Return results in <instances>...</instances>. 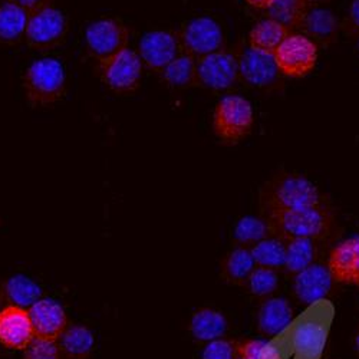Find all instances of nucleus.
Instances as JSON below:
<instances>
[{
	"instance_id": "1",
	"label": "nucleus",
	"mask_w": 359,
	"mask_h": 359,
	"mask_svg": "<svg viewBox=\"0 0 359 359\" xmlns=\"http://www.w3.org/2000/svg\"><path fill=\"white\" fill-rule=\"evenodd\" d=\"M272 233L285 242L293 238H320L327 237L334 227V213L327 203L299 208H285L264 213Z\"/></svg>"
},
{
	"instance_id": "2",
	"label": "nucleus",
	"mask_w": 359,
	"mask_h": 359,
	"mask_svg": "<svg viewBox=\"0 0 359 359\" xmlns=\"http://www.w3.org/2000/svg\"><path fill=\"white\" fill-rule=\"evenodd\" d=\"M326 203L325 196L302 174L282 172L266 183L260 193L263 212L285 210Z\"/></svg>"
},
{
	"instance_id": "3",
	"label": "nucleus",
	"mask_w": 359,
	"mask_h": 359,
	"mask_svg": "<svg viewBox=\"0 0 359 359\" xmlns=\"http://www.w3.org/2000/svg\"><path fill=\"white\" fill-rule=\"evenodd\" d=\"M23 91L32 107H50L67 94V72L55 57L36 59L25 69Z\"/></svg>"
},
{
	"instance_id": "4",
	"label": "nucleus",
	"mask_w": 359,
	"mask_h": 359,
	"mask_svg": "<svg viewBox=\"0 0 359 359\" xmlns=\"http://www.w3.org/2000/svg\"><path fill=\"white\" fill-rule=\"evenodd\" d=\"M253 107L241 95H226L215 108L213 130L226 144H237L246 138L253 128Z\"/></svg>"
},
{
	"instance_id": "5",
	"label": "nucleus",
	"mask_w": 359,
	"mask_h": 359,
	"mask_svg": "<svg viewBox=\"0 0 359 359\" xmlns=\"http://www.w3.org/2000/svg\"><path fill=\"white\" fill-rule=\"evenodd\" d=\"M144 64L137 50L126 48L98 62V75L102 83L118 95L134 94L141 85Z\"/></svg>"
},
{
	"instance_id": "6",
	"label": "nucleus",
	"mask_w": 359,
	"mask_h": 359,
	"mask_svg": "<svg viewBox=\"0 0 359 359\" xmlns=\"http://www.w3.org/2000/svg\"><path fill=\"white\" fill-rule=\"evenodd\" d=\"M68 29L69 22L67 15L61 9L48 6L31 15L25 39L32 49L46 52L64 43Z\"/></svg>"
},
{
	"instance_id": "7",
	"label": "nucleus",
	"mask_w": 359,
	"mask_h": 359,
	"mask_svg": "<svg viewBox=\"0 0 359 359\" xmlns=\"http://www.w3.org/2000/svg\"><path fill=\"white\" fill-rule=\"evenodd\" d=\"M83 39L89 56L101 62L104 59L128 48L130 29L123 20L102 18L86 26Z\"/></svg>"
},
{
	"instance_id": "8",
	"label": "nucleus",
	"mask_w": 359,
	"mask_h": 359,
	"mask_svg": "<svg viewBox=\"0 0 359 359\" xmlns=\"http://www.w3.org/2000/svg\"><path fill=\"white\" fill-rule=\"evenodd\" d=\"M183 52L197 59L224 49L226 39L222 26L212 18L200 16L186 22L178 31Z\"/></svg>"
},
{
	"instance_id": "9",
	"label": "nucleus",
	"mask_w": 359,
	"mask_h": 359,
	"mask_svg": "<svg viewBox=\"0 0 359 359\" xmlns=\"http://www.w3.org/2000/svg\"><path fill=\"white\" fill-rule=\"evenodd\" d=\"M276 64L282 75L304 78L318 62V45L304 34H290L275 52Z\"/></svg>"
},
{
	"instance_id": "10",
	"label": "nucleus",
	"mask_w": 359,
	"mask_h": 359,
	"mask_svg": "<svg viewBox=\"0 0 359 359\" xmlns=\"http://www.w3.org/2000/svg\"><path fill=\"white\" fill-rule=\"evenodd\" d=\"M198 85L213 91H226L241 79L238 52L226 48L197 59Z\"/></svg>"
},
{
	"instance_id": "11",
	"label": "nucleus",
	"mask_w": 359,
	"mask_h": 359,
	"mask_svg": "<svg viewBox=\"0 0 359 359\" xmlns=\"http://www.w3.org/2000/svg\"><path fill=\"white\" fill-rule=\"evenodd\" d=\"M138 53L144 67L154 72H161L174 59L183 53L178 32L151 31L147 32L138 45Z\"/></svg>"
},
{
	"instance_id": "12",
	"label": "nucleus",
	"mask_w": 359,
	"mask_h": 359,
	"mask_svg": "<svg viewBox=\"0 0 359 359\" xmlns=\"http://www.w3.org/2000/svg\"><path fill=\"white\" fill-rule=\"evenodd\" d=\"M238 68H241V79L256 88H267L276 83L280 75L275 53L250 46L238 52Z\"/></svg>"
},
{
	"instance_id": "13",
	"label": "nucleus",
	"mask_w": 359,
	"mask_h": 359,
	"mask_svg": "<svg viewBox=\"0 0 359 359\" xmlns=\"http://www.w3.org/2000/svg\"><path fill=\"white\" fill-rule=\"evenodd\" d=\"M35 338L27 309L8 305L0 311V344L5 348L25 351Z\"/></svg>"
},
{
	"instance_id": "14",
	"label": "nucleus",
	"mask_w": 359,
	"mask_h": 359,
	"mask_svg": "<svg viewBox=\"0 0 359 359\" xmlns=\"http://www.w3.org/2000/svg\"><path fill=\"white\" fill-rule=\"evenodd\" d=\"M332 283L334 278L329 267L320 263H313L301 273L294 275L293 289L296 297L304 305H315L331 293Z\"/></svg>"
},
{
	"instance_id": "15",
	"label": "nucleus",
	"mask_w": 359,
	"mask_h": 359,
	"mask_svg": "<svg viewBox=\"0 0 359 359\" xmlns=\"http://www.w3.org/2000/svg\"><path fill=\"white\" fill-rule=\"evenodd\" d=\"M27 312L36 338L57 341L68 327L65 309L53 299H41Z\"/></svg>"
},
{
	"instance_id": "16",
	"label": "nucleus",
	"mask_w": 359,
	"mask_h": 359,
	"mask_svg": "<svg viewBox=\"0 0 359 359\" xmlns=\"http://www.w3.org/2000/svg\"><path fill=\"white\" fill-rule=\"evenodd\" d=\"M327 267L334 280L359 286V237H349L329 255Z\"/></svg>"
},
{
	"instance_id": "17",
	"label": "nucleus",
	"mask_w": 359,
	"mask_h": 359,
	"mask_svg": "<svg viewBox=\"0 0 359 359\" xmlns=\"http://www.w3.org/2000/svg\"><path fill=\"white\" fill-rule=\"evenodd\" d=\"M293 320V311L283 297H271L264 301L259 309V332L267 338L282 334Z\"/></svg>"
},
{
	"instance_id": "18",
	"label": "nucleus",
	"mask_w": 359,
	"mask_h": 359,
	"mask_svg": "<svg viewBox=\"0 0 359 359\" xmlns=\"http://www.w3.org/2000/svg\"><path fill=\"white\" fill-rule=\"evenodd\" d=\"M302 29L316 45L327 46L337 39L339 25L332 11L323 6H311Z\"/></svg>"
},
{
	"instance_id": "19",
	"label": "nucleus",
	"mask_w": 359,
	"mask_h": 359,
	"mask_svg": "<svg viewBox=\"0 0 359 359\" xmlns=\"http://www.w3.org/2000/svg\"><path fill=\"white\" fill-rule=\"evenodd\" d=\"M31 13L9 0L0 4V43L16 45L26 36Z\"/></svg>"
},
{
	"instance_id": "20",
	"label": "nucleus",
	"mask_w": 359,
	"mask_h": 359,
	"mask_svg": "<svg viewBox=\"0 0 359 359\" xmlns=\"http://www.w3.org/2000/svg\"><path fill=\"white\" fill-rule=\"evenodd\" d=\"M57 341L61 358L65 359H86L95 345L93 331L83 325L68 326Z\"/></svg>"
},
{
	"instance_id": "21",
	"label": "nucleus",
	"mask_w": 359,
	"mask_h": 359,
	"mask_svg": "<svg viewBox=\"0 0 359 359\" xmlns=\"http://www.w3.org/2000/svg\"><path fill=\"white\" fill-rule=\"evenodd\" d=\"M190 331L194 339L212 342L224 337L227 332V320L222 312L204 308L193 315L190 320Z\"/></svg>"
},
{
	"instance_id": "22",
	"label": "nucleus",
	"mask_w": 359,
	"mask_h": 359,
	"mask_svg": "<svg viewBox=\"0 0 359 359\" xmlns=\"http://www.w3.org/2000/svg\"><path fill=\"white\" fill-rule=\"evenodd\" d=\"M292 34L290 29L273 19H263L249 34V46L263 52L275 53L282 42Z\"/></svg>"
},
{
	"instance_id": "23",
	"label": "nucleus",
	"mask_w": 359,
	"mask_h": 359,
	"mask_svg": "<svg viewBox=\"0 0 359 359\" xmlns=\"http://www.w3.org/2000/svg\"><path fill=\"white\" fill-rule=\"evenodd\" d=\"M255 269L256 262L252 250L249 248L238 246L233 249L223 260L222 276L230 285L245 286Z\"/></svg>"
},
{
	"instance_id": "24",
	"label": "nucleus",
	"mask_w": 359,
	"mask_h": 359,
	"mask_svg": "<svg viewBox=\"0 0 359 359\" xmlns=\"http://www.w3.org/2000/svg\"><path fill=\"white\" fill-rule=\"evenodd\" d=\"M161 79L165 85L177 89H187L198 85L197 78V57L182 53L171 64H168L161 72Z\"/></svg>"
},
{
	"instance_id": "25",
	"label": "nucleus",
	"mask_w": 359,
	"mask_h": 359,
	"mask_svg": "<svg viewBox=\"0 0 359 359\" xmlns=\"http://www.w3.org/2000/svg\"><path fill=\"white\" fill-rule=\"evenodd\" d=\"M4 297L9 305L29 309L42 299V289L27 276L15 275L5 282Z\"/></svg>"
},
{
	"instance_id": "26",
	"label": "nucleus",
	"mask_w": 359,
	"mask_h": 359,
	"mask_svg": "<svg viewBox=\"0 0 359 359\" xmlns=\"http://www.w3.org/2000/svg\"><path fill=\"white\" fill-rule=\"evenodd\" d=\"M318 256V245L313 238H293L286 242V263L287 273L297 275L315 263Z\"/></svg>"
},
{
	"instance_id": "27",
	"label": "nucleus",
	"mask_w": 359,
	"mask_h": 359,
	"mask_svg": "<svg viewBox=\"0 0 359 359\" xmlns=\"http://www.w3.org/2000/svg\"><path fill=\"white\" fill-rule=\"evenodd\" d=\"M311 6L308 0H273L272 5L267 8V13L269 18L292 31L302 27Z\"/></svg>"
},
{
	"instance_id": "28",
	"label": "nucleus",
	"mask_w": 359,
	"mask_h": 359,
	"mask_svg": "<svg viewBox=\"0 0 359 359\" xmlns=\"http://www.w3.org/2000/svg\"><path fill=\"white\" fill-rule=\"evenodd\" d=\"M326 344V331L318 322H306L299 326L293 337V345L299 355L316 358Z\"/></svg>"
},
{
	"instance_id": "29",
	"label": "nucleus",
	"mask_w": 359,
	"mask_h": 359,
	"mask_svg": "<svg viewBox=\"0 0 359 359\" xmlns=\"http://www.w3.org/2000/svg\"><path fill=\"white\" fill-rule=\"evenodd\" d=\"M273 236L272 227L269 224L266 217H256V216H246L237 222L234 227V242L242 246L252 249L257 243H260L264 238Z\"/></svg>"
},
{
	"instance_id": "30",
	"label": "nucleus",
	"mask_w": 359,
	"mask_h": 359,
	"mask_svg": "<svg viewBox=\"0 0 359 359\" xmlns=\"http://www.w3.org/2000/svg\"><path fill=\"white\" fill-rule=\"evenodd\" d=\"M250 250L256 262V266L259 267L273 269V271L285 267L286 242L280 237H276V236L267 237L256 246H253Z\"/></svg>"
},
{
	"instance_id": "31",
	"label": "nucleus",
	"mask_w": 359,
	"mask_h": 359,
	"mask_svg": "<svg viewBox=\"0 0 359 359\" xmlns=\"http://www.w3.org/2000/svg\"><path fill=\"white\" fill-rule=\"evenodd\" d=\"M279 278L276 271L267 267H256L246 282L248 290L256 297H267L278 289Z\"/></svg>"
},
{
	"instance_id": "32",
	"label": "nucleus",
	"mask_w": 359,
	"mask_h": 359,
	"mask_svg": "<svg viewBox=\"0 0 359 359\" xmlns=\"http://www.w3.org/2000/svg\"><path fill=\"white\" fill-rule=\"evenodd\" d=\"M238 356L243 359H283L280 351L266 339H248L237 342Z\"/></svg>"
},
{
	"instance_id": "33",
	"label": "nucleus",
	"mask_w": 359,
	"mask_h": 359,
	"mask_svg": "<svg viewBox=\"0 0 359 359\" xmlns=\"http://www.w3.org/2000/svg\"><path fill=\"white\" fill-rule=\"evenodd\" d=\"M23 359H61V351L56 341L35 338L25 349Z\"/></svg>"
},
{
	"instance_id": "34",
	"label": "nucleus",
	"mask_w": 359,
	"mask_h": 359,
	"mask_svg": "<svg viewBox=\"0 0 359 359\" xmlns=\"http://www.w3.org/2000/svg\"><path fill=\"white\" fill-rule=\"evenodd\" d=\"M237 355V342L220 338L207 342L203 349L201 359H236Z\"/></svg>"
},
{
	"instance_id": "35",
	"label": "nucleus",
	"mask_w": 359,
	"mask_h": 359,
	"mask_svg": "<svg viewBox=\"0 0 359 359\" xmlns=\"http://www.w3.org/2000/svg\"><path fill=\"white\" fill-rule=\"evenodd\" d=\"M345 29L351 35H359V0H352Z\"/></svg>"
},
{
	"instance_id": "36",
	"label": "nucleus",
	"mask_w": 359,
	"mask_h": 359,
	"mask_svg": "<svg viewBox=\"0 0 359 359\" xmlns=\"http://www.w3.org/2000/svg\"><path fill=\"white\" fill-rule=\"evenodd\" d=\"M9 2H13L16 4L18 6L23 8L25 11H27L29 13H35L43 8H48V6H52V2L53 0H9Z\"/></svg>"
},
{
	"instance_id": "37",
	"label": "nucleus",
	"mask_w": 359,
	"mask_h": 359,
	"mask_svg": "<svg viewBox=\"0 0 359 359\" xmlns=\"http://www.w3.org/2000/svg\"><path fill=\"white\" fill-rule=\"evenodd\" d=\"M246 2L253 6V8H257V9H267L269 6L272 5L273 0H246Z\"/></svg>"
},
{
	"instance_id": "38",
	"label": "nucleus",
	"mask_w": 359,
	"mask_h": 359,
	"mask_svg": "<svg viewBox=\"0 0 359 359\" xmlns=\"http://www.w3.org/2000/svg\"><path fill=\"white\" fill-rule=\"evenodd\" d=\"M308 2H309L312 6H320L322 4L329 2V0H308Z\"/></svg>"
},
{
	"instance_id": "39",
	"label": "nucleus",
	"mask_w": 359,
	"mask_h": 359,
	"mask_svg": "<svg viewBox=\"0 0 359 359\" xmlns=\"http://www.w3.org/2000/svg\"><path fill=\"white\" fill-rule=\"evenodd\" d=\"M355 348H356V352H358V355H359V331H358V334H356V337H355Z\"/></svg>"
},
{
	"instance_id": "40",
	"label": "nucleus",
	"mask_w": 359,
	"mask_h": 359,
	"mask_svg": "<svg viewBox=\"0 0 359 359\" xmlns=\"http://www.w3.org/2000/svg\"><path fill=\"white\" fill-rule=\"evenodd\" d=\"M236 359H243V358H242V356H238V355H237V358H236Z\"/></svg>"
},
{
	"instance_id": "41",
	"label": "nucleus",
	"mask_w": 359,
	"mask_h": 359,
	"mask_svg": "<svg viewBox=\"0 0 359 359\" xmlns=\"http://www.w3.org/2000/svg\"><path fill=\"white\" fill-rule=\"evenodd\" d=\"M358 49H359V41H358Z\"/></svg>"
}]
</instances>
